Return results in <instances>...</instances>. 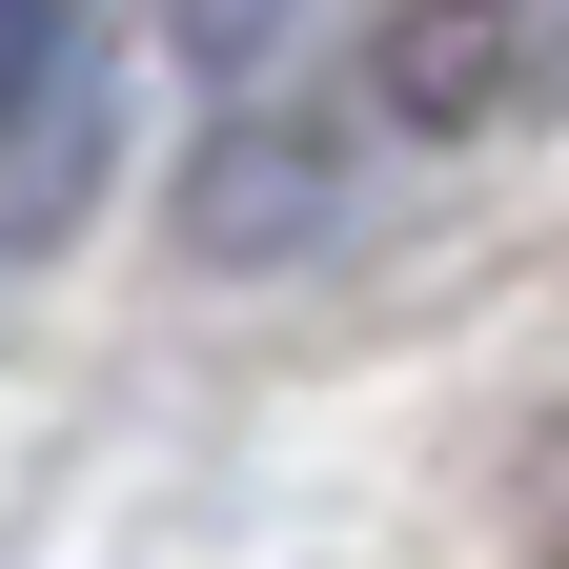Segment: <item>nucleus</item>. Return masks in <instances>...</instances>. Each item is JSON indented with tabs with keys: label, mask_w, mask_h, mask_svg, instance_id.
<instances>
[{
	"label": "nucleus",
	"mask_w": 569,
	"mask_h": 569,
	"mask_svg": "<svg viewBox=\"0 0 569 569\" xmlns=\"http://www.w3.org/2000/svg\"><path fill=\"white\" fill-rule=\"evenodd\" d=\"M529 21H549V41H569V0H529Z\"/></svg>",
	"instance_id": "obj_5"
},
{
	"label": "nucleus",
	"mask_w": 569,
	"mask_h": 569,
	"mask_svg": "<svg viewBox=\"0 0 569 569\" xmlns=\"http://www.w3.org/2000/svg\"><path fill=\"white\" fill-rule=\"evenodd\" d=\"M163 21H183V61H203V82H224V102H244V82H264V61H284V41H306V0H163Z\"/></svg>",
	"instance_id": "obj_3"
},
{
	"label": "nucleus",
	"mask_w": 569,
	"mask_h": 569,
	"mask_svg": "<svg viewBox=\"0 0 569 569\" xmlns=\"http://www.w3.org/2000/svg\"><path fill=\"white\" fill-rule=\"evenodd\" d=\"M61 61H82V0H0V142L61 102Z\"/></svg>",
	"instance_id": "obj_4"
},
{
	"label": "nucleus",
	"mask_w": 569,
	"mask_h": 569,
	"mask_svg": "<svg viewBox=\"0 0 569 569\" xmlns=\"http://www.w3.org/2000/svg\"><path fill=\"white\" fill-rule=\"evenodd\" d=\"M326 183H346V142L326 122H284V102H224V142H203V183H183V224H203V264H284V244H326Z\"/></svg>",
	"instance_id": "obj_1"
},
{
	"label": "nucleus",
	"mask_w": 569,
	"mask_h": 569,
	"mask_svg": "<svg viewBox=\"0 0 569 569\" xmlns=\"http://www.w3.org/2000/svg\"><path fill=\"white\" fill-rule=\"evenodd\" d=\"M549 61L529 0H387V122H488Z\"/></svg>",
	"instance_id": "obj_2"
}]
</instances>
